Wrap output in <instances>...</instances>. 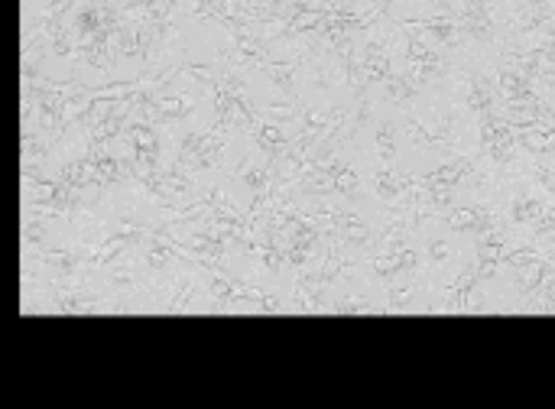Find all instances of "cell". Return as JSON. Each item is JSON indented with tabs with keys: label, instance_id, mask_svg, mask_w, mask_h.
Wrapping results in <instances>:
<instances>
[{
	"label": "cell",
	"instance_id": "1",
	"mask_svg": "<svg viewBox=\"0 0 555 409\" xmlns=\"http://www.w3.org/2000/svg\"><path fill=\"white\" fill-rule=\"evenodd\" d=\"M225 133L227 123H217L208 133H189L182 140V150H179L176 169H211L217 163V156L225 150Z\"/></svg>",
	"mask_w": 555,
	"mask_h": 409
},
{
	"label": "cell",
	"instance_id": "2",
	"mask_svg": "<svg viewBox=\"0 0 555 409\" xmlns=\"http://www.w3.org/2000/svg\"><path fill=\"white\" fill-rule=\"evenodd\" d=\"M244 182H247L257 195H264L266 188H270V169H260V166H244Z\"/></svg>",
	"mask_w": 555,
	"mask_h": 409
},
{
	"label": "cell",
	"instance_id": "3",
	"mask_svg": "<svg viewBox=\"0 0 555 409\" xmlns=\"http://www.w3.org/2000/svg\"><path fill=\"white\" fill-rule=\"evenodd\" d=\"M257 140L264 143L266 150H280L282 147V131L273 127V123H260L257 127Z\"/></svg>",
	"mask_w": 555,
	"mask_h": 409
}]
</instances>
